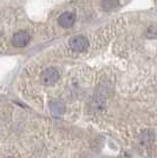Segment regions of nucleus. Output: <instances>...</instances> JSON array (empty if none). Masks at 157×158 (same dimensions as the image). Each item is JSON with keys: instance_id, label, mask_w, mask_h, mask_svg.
Segmentation results:
<instances>
[{"instance_id": "obj_1", "label": "nucleus", "mask_w": 157, "mask_h": 158, "mask_svg": "<svg viewBox=\"0 0 157 158\" xmlns=\"http://www.w3.org/2000/svg\"><path fill=\"white\" fill-rule=\"evenodd\" d=\"M69 46L72 51L84 52L89 47V40L84 35H74L69 40Z\"/></svg>"}, {"instance_id": "obj_2", "label": "nucleus", "mask_w": 157, "mask_h": 158, "mask_svg": "<svg viewBox=\"0 0 157 158\" xmlns=\"http://www.w3.org/2000/svg\"><path fill=\"white\" fill-rule=\"evenodd\" d=\"M59 79V72L57 69L54 67H49L45 69L43 73H41V80L43 83L46 85H53L57 83V80Z\"/></svg>"}, {"instance_id": "obj_3", "label": "nucleus", "mask_w": 157, "mask_h": 158, "mask_svg": "<svg viewBox=\"0 0 157 158\" xmlns=\"http://www.w3.org/2000/svg\"><path fill=\"white\" fill-rule=\"evenodd\" d=\"M30 39H31V34L28 31H20L12 37V44L15 47H24L28 44Z\"/></svg>"}, {"instance_id": "obj_4", "label": "nucleus", "mask_w": 157, "mask_h": 158, "mask_svg": "<svg viewBox=\"0 0 157 158\" xmlns=\"http://www.w3.org/2000/svg\"><path fill=\"white\" fill-rule=\"evenodd\" d=\"M76 21V14L72 12H64L59 15L58 18V24L64 28H70L73 26Z\"/></svg>"}, {"instance_id": "obj_5", "label": "nucleus", "mask_w": 157, "mask_h": 158, "mask_svg": "<svg viewBox=\"0 0 157 158\" xmlns=\"http://www.w3.org/2000/svg\"><path fill=\"white\" fill-rule=\"evenodd\" d=\"M50 110L53 116H62L65 112V104L59 99H54L50 103Z\"/></svg>"}, {"instance_id": "obj_6", "label": "nucleus", "mask_w": 157, "mask_h": 158, "mask_svg": "<svg viewBox=\"0 0 157 158\" xmlns=\"http://www.w3.org/2000/svg\"><path fill=\"white\" fill-rule=\"evenodd\" d=\"M154 132L150 131V130H144L141 135V138H139V142L141 144L144 145V146H148L150 145L152 142H154Z\"/></svg>"}, {"instance_id": "obj_7", "label": "nucleus", "mask_w": 157, "mask_h": 158, "mask_svg": "<svg viewBox=\"0 0 157 158\" xmlns=\"http://www.w3.org/2000/svg\"><path fill=\"white\" fill-rule=\"evenodd\" d=\"M118 5H119V0H103L102 1V8L105 12H110Z\"/></svg>"}, {"instance_id": "obj_8", "label": "nucleus", "mask_w": 157, "mask_h": 158, "mask_svg": "<svg viewBox=\"0 0 157 158\" xmlns=\"http://www.w3.org/2000/svg\"><path fill=\"white\" fill-rule=\"evenodd\" d=\"M146 37L148 38H157V24H154L148 27L146 30Z\"/></svg>"}, {"instance_id": "obj_9", "label": "nucleus", "mask_w": 157, "mask_h": 158, "mask_svg": "<svg viewBox=\"0 0 157 158\" xmlns=\"http://www.w3.org/2000/svg\"><path fill=\"white\" fill-rule=\"evenodd\" d=\"M6 158H13V157H6Z\"/></svg>"}]
</instances>
